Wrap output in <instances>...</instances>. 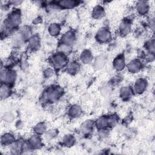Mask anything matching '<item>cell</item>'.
I'll use <instances>...</instances> for the list:
<instances>
[{"mask_svg":"<svg viewBox=\"0 0 155 155\" xmlns=\"http://www.w3.org/2000/svg\"><path fill=\"white\" fill-rule=\"evenodd\" d=\"M61 31V27L57 23H52L48 27V32L50 35L56 36L59 35Z\"/></svg>","mask_w":155,"mask_h":155,"instance_id":"obj_20","label":"cell"},{"mask_svg":"<svg viewBox=\"0 0 155 155\" xmlns=\"http://www.w3.org/2000/svg\"><path fill=\"white\" fill-rule=\"evenodd\" d=\"M150 20L149 21V25H150V27L151 30H154V18H151L150 19Z\"/></svg>","mask_w":155,"mask_h":155,"instance_id":"obj_34","label":"cell"},{"mask_svg":"<svg viewBox=\"0 0 155 155\" xmlns=\"http://www.w3.org/2000/svg\"><path fill=\"white\" fill-rule=\"evenodd\" d=\"M94 125L93 122L91 120H85L81 127V131L83 134H89L93 129V126Z\"/></svg>","mask_w":155,"mask_h":155,"instance_id":"obj_14","label":"cell"},{"mask_svg":"<svg viewBox=\"0 0 155 155\" xmlns=\"http://www.w3.org/2000/svg\"><path fill=\"white\" fill-rule=\"evenodd\" d=\"M127 68L130 73H136L142 68V64L137 59L131 60L127 65Z\"/></svg>","mask_w":155,"mask_h":155,"instance_id":"obj_7","label":"cell"},{"mask_svg":"<svg viewBox=\"0 0 155 155\" xmlns=\"http://www.w3.org/2000/svg\"><path fill=\"white\" fill-rule=\"evenodd\" d=\"M105 64V58L102 56H99L96 58L94 61V67L97 69L99 70L102 68Z\"/></svg>","mask_w":155,"mask_h":155,"instance_id":"obj_24","label":"cell"},{"mask_svg":"<svg viewBox=\"0 0 155 155\" xmlns=\"http://www.w3.org/2000/svg\"><path fill=\"white\" fill-rule=\"evenodd\" d=\"M111 91H112L111 87L107 85H105V86L102 87L101 90V94L103 96L106 97V96H109L111 94Z\"/></svg>","mask_w":155,"mask_h":155,"instance_id":"obj_30","label":"cell"},{"mask_svg":"<svg viewBox=\"0 0 155 155\" xmlns=\"http://www.w3.org/2000/svg\"><path fill=\"white\" fill-rule=\"evenodd\" d=\"M99 131L98 134L101 139H106L109 136V131L106 128L101 129Z\"/></svg>","mask_w":155,"mask_h":155,"instance_id":"obj_32","label":"cell"},{"mask_svg":"<svg viewBox=\"0 0 155 155\" xmlns=\"http://www.w3.org/2000/svg\"><path fill=\"white\" fill-rule=\"evenodd\" d=\"M71 46L63 43H61L58 47V53H60L65 55L69 54L71 52Z\"/></svg>","mask_w":155,"mask_h":155,"instance_id":"obj_26","label":"cell"},{"mask_svg":"<svg viewBox=\"0 0 155 155\" xmlns=\"http://www.w3.org/2000/svg\"><path fill=\"white\" fill-rule=\"evenodd\" d=\"M2 119L6 122H12L15 119V115L12 112H6L3 114Z\"/></svg>","mask_w":155,"mask_h":155,"instance_id":"obj_29","label":"cell"},{"mask_svg":"<svg viewBox=\"0 0 155 155\" xmlns=\"http://www.w3.org/2000/svg\"><path fill=\"white\" fill-rule=\"evenodd\" d=\"M136 9L140 15H145L149 10V5L147 1H139L136 5Z\"/></svg>","mask_w":155,"mask_h":155,"instance_id":"obj_16","label":"cell"},{"mask_svg":"<svg viewBox=\"0 0 155 155\" xmlns=\"http://www.w3.org/2000/svg\"><path fill=\"white\" fill-rule=\"evenodd\" d=\"M58 131L54 129H50L44 133V137L47 140H51L56 136Z\"/></svg>","mask_w":155,"mask_h":155,"instance_id":"obj_28","label":"cell"},{"mask_svg":"<svg viewBox=\"0 0 155 155\" xmlns=\"http://www.w3.org/2000/svg\"><path fill=\"white\" fill-rule=\"evenodd\" d=\"M111 35L110 30L107 28H102L96 33V40L101 43H106L110 40Z\"/></svg>","mask_w":155,"mask_h":155,"instance_id":"obj_4","label":"cell"},{"mask_svg":"<svg viewBox=\"0 0 155 155\" xmlns=\"http://www.w3.org/2000/svg\"><path fill=\"white\" fill-rule=\"evenodd\" d=\"M105 15V12L101 6H96L93 8L92 12V16L95 19H100L102 18Z\"/></svg>","mask_w":155,"mask_h":155,"instance_id":"obj_22","label":"cell"},{"mask_svg":"<svg viewBox=\"0 0 155 155\" xmlns=\"http://www.w3.org/2000/svg\"><path fill=\"white\" fill-rule=\"evenodd\" d=\"M28 48L31 50H36L40 47V38L38 35L31 36L28 42Z\"/></svg>","mask_w":155,"mask_h":155,"instance_id":"obj_11","label":"cell"},{"mask_svg":"<svg viewBox=\"0 0 155 155\" xmlns=\"http://www.w3.org/2000/svg\"><path fill=\"white\" fill-rule=\"evenodd\" d=\"M75 35L72 31H67L61 37V43L70 45L74 43L75 40Z\"/></svg>","mask_w":155,"mask_h":155,"instance_id":"obj_5","label":"cell"},{"mask_svg":"<svg viewBox=\"0 0 155 155\" xmlns=\"http://www.w3.org/2000/svg\"><path fill=\"white\" fill-rule=\"evenodd\" d=\"M94 125L99 130L106 128L108 126H109L108 117H105V116L100 117L99 118L97 119V120H96Z\"/></svg>","mask_w":155,"mask_h":155,"instance_id":"obj_17","label":"cell"},{"mask_svg":"<svg viewBox=\"0 0 155 155\" xmlns=\"http://www.w3.org/2000/svg\"><path fill=\"white\" fill-rule=\"evenodd\" d=\"M78 2L74 1H61L58 2V5L63 8H71L76 5Z\"/></svg>","mask_w":155,"mask_h":155,"instance_id":"obj_23","label":"cell"},{"mask_svg":"<svg viewBox=\"0 0 155 155\" xmlns=\"http://www.w3.org/2000/svg\"><path fill=\"white\" fill-rule=\"evenodd\" d=\"M50 62L55 68H62L67 65L68 59L66 55L57 53L50 58Z\"/></svg>","mask_w":155,"mask_h":155,"instance_id":"obj_2","label":"cell"},{"mask_svg":"<svg viewBox=\"0 0 155 155\" xmlns=\"http://www.w3.org/2000/svg\"><path fill=\"white\" fill-rule=\"evenodd\" d=\"M16 78V72L12 70H2L1 73V81L2 83L9 85L13 83Z\"/></svg>","mask_w":155,"mask_h":155,"instance_id":"obj_3","label":"cell"},{"mask_svg":"<svg viewBox=\"0 0 155 155\" xmlns=\"http://www.w3.org/2000/svg\"><path fill=\"white\" fill-rule=\"evenodd\" d=\"M15 142V137L11 133H5L1 136V144L4 146L12 145Z\"/></svg>","mask_w":155,"mask_h":155,"instance_id":"obj_12","label":"cell"},{"mask_svg":"<svg viewBox=\"0 0 155 155\" xmlns=\"http://www.w3.org/2000/svg\"><path fill=\"white\" fill-rule=\"evenodd\" d=\"M62 144L67 147H71L74 145L75 142V139L73 136L68 134L65 136L62 139Z\"/></svg>","mask_w":155,"mask_h":155,"instance_id":"obj_25","label":"cell"},{"mask_svg":"<svg viewBox=\"0 0 155 155\" xmlns=\"http://www.w3.org/2000/svg\"><path fill=\"white\" fill-rule=\"evenodd\" d=\"M108 125L111 127H113L115 125L117 124L118 122V119L117 117L115 115H112L110 116V117H108Z\"/></svg>","mask_w":155,"mask_h":155,"instance_id":"obj_31","label":"cell"},{"mask_svg":"<svg viewBox=\"0 0 155 155\" xmlns=\"http://www.w3.org/2000/svg\"><path fill=\"white\" fill-rule=\"evenodd\" d=\"M80 59L84 64H88L93 59V55L89 50H84L80 56Z\"/></svg>","mask_w":155,"mask_h":155,"instance_id":"obj_18","label":"cell"},{"mask_svg":"<svg viewBox=\"0 0 155 155\" xmlns=\"http://www.w3.org/2000/svg\"><path fill=\"white\" fill-rule=\"evenodd\" d=\"M28 143L33 150L39 149L42 147V142L41 137L38 134L32 136L28 140Z\"/></svg>","mask_w":155,"mask_h":155,"instance_id":"obj_9","label":"cell"},{"mask_svg":"<svg viewBox=\"0 0 155 155\" xmlns=\"http://www.w3.org/2000/svg\"><path fill=\"white\" fill-rule=\"evenodd\" d=\"M62 89L59 87H51L44 93V100L45 101H49L53 102H56L61 97L62 94Z\"/></svg>","mask_w":155,"mask_h":155,"instance_id":"obj_1","label":"cell"},{"mask_svg":"<svg viewBox=\"0 0 155 155\" xmlns=\"http://www.w3.org/2000/svg\"><path fill=\"white\" fill-rule=\"evenodd\" d=\"M79 68H80L79 64L78 62L73 61L67 64V71L68 73L71 74H74L78 72Z\"/></svg>","mask_w":155,"mask_h":155,"instance_id":"obj_19","label":"cell"},{"mask_svg":"<svg viewBox=\"0 0 155 155\" xmlns=\"http://www.w3.org/2000/svg\"><path fill=\"white\" fill-rule=\"evenodd\" d=\"M82 110L79 105H73L68 110V114L73 118L78 117L81 115Z\"/></svg>","mask_w":155,"mask_h":155,"instance_id":"obj_15","label":"cell"},{"mask_svg":"<svg viewBox=\"0 0 155 155\" xmlns=\"http://www.w3.org/2000/svg\"><path fill=\"white\" fill-rule=\"evenodd\" d=\"M147 86V81L143 79H139L136 81L134 84L133 90L137 94L142 93L146 89Z\"/></svg>","mask_w":155,"mask_h":155,"instance_id":"obj_8","label":"cell"},{"mask_svg":"<svg viewBox=\"0 0 155 155\" xmlns=\"http://www.w3.org/2000/svg\"><path fill=\"white\" fill-rule=\"evenodd\" d=\"M11 93V89L10 86L8 84L2 83L1 86V90H0V95L2 99H5L9 96Z\"/></svg>","mask_w":155,"mask_h":155,"instance_id":"obj_21","label":"cell"},{"mask_svg":"<svg viewBox=\"0 0 155 155\" xmlns=\"http://www.w3.org/2000/svg\"><path fill=\"white\" fill-rule=\"evenodd\" d=\"M47 126L45 123L44 122H39L35 125L34 127V131L36 133V134H42L46 131Z\"/></svg>","mask_w":155,"mask_h":155,"instance_id":"obj_27","label":"cell"},{"mask_svg":"<svg viewBox=\"0 0 155 155\" xmlns=\"http://www.w3.org/2000/svg\"><path fill=\"white\" fill-rule=\"evenodd\" d=\"M133 90L130 87H124L120 90V97L124 100H128L133 96Z\"/></svg>","mask_w":155,"mask_h":155,"instance_id":"obj_13","label":"cell"},{"mask_svg":"<svg viewBox=\"0 0 155 155\" xmlns=\"http://www.w3.org/2000/svg\"><path fill=\"white\" fill-rule=\"evenodd\" d=\"M131 24L128 19H124L119 26V31L122 35H127L131 31Z\"/></svg>","mask_w":155,"mask_h":155,"instance_id":"obj_6","label":"cell"},{"mask_svg":"<svg viewBox=\"0 0 155 155\" xmlns=\"http://www.w3.org/2000/svg\"><path fill=\"white\" fill-rule=\"evenodd\" d=\"M113 67L117 71H120L125 68V59L123 55H119L114 59Z\"/></svg>","mask_w":155,"mask_h":155,"instance_id":"obj_10","label":"cell"},{"mask_svg":"<svg viewBox=\"0 0 155 155\" xmlns=\"http://www.w3.org/2000/svg\"><path fill=\"white\" fill-rule=\"evenodd\" d=\"M44 75L47 77V78H50L51 77L53 74H54V71H53V70L51 69V68H47L44 70Z\"/></svg>","mask_w":155,"mask_h":155,"instance_id":"obj_33","label":"cell"}]
</instances>
